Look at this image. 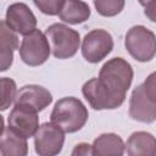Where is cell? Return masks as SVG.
I'll return each mask as SVG.
<instances>
[{"label":"cell","mask_w":156,"mask_h":156,"mask_svg":"<svg viewBox=\"0 0 156 156\" xmlns=\"http://www.w3.org/2000/svg\"><path fill=\"white\" fill-rule=\"evenodd\" d=\"M65 132L54 122H45L39 126L34 134V149L40 156L58 155L63 147Z\"/></svg>","instance_id":"cell-6"},{"label":"cell","mask_w":156,"mask_h":156,"mask_svg":"<svg viewBox=\"0 0 156 156\" xmlns=\"http://www.w3.org/2000/svg\"><path fill=\"white\" fill-rule=\"evenodd\" d=\"M143 89L147 99L156 105V71L146 77L143 83Z\"/></svg>","instance_id":"cell-21"},{"label":"cell","mask_w":156,"mask_h":156,"mask_svg":"<svg viewBox=\"0 0 156 156\" xmlns=\"http://www.w3.org/2000/svg\"><path fill=\"white\" fill-rule=\"evenodd\" d=\"M18 49V38L17 33L13 32L2 20L0 22V71H7L13 62V52Z\"/></svg>","instance_id":"cell-14"},{"label":"cell","mask_w":156,"mask_h":156,"mask_svg":"<svg viewBox=\"0 0 156 156\" xmlns=\"http://www.w3.org/2000/svg\"><path fill=\"white\" fill-rule=\"evenodd\" d=\"M126 151L129 156H156V138L149 132H134L127 139Z\"/></svg>","instance_id":"cell-13"},{"label":"cell","mask_w":156,"mask_h":156,"mask_svg":"<svg viewBox=\"0 0 156 156\" xmlns=\"http://www.w3.org/2000/svg\"><path fill=\"white\" fill-rule=\"evenodd\" d=\"M6 24L17 34L27 35L37 27V18L28 5L24 2L11 4L6 10Z\"/></svg>","instance_id":"cell-10"},{"label":"cell","mask_w":156,"mask_h":156,"mask_svg":"<svg viewBox=\"0 0 156 156\" xmlns=\"http://www.w3.org/2000/svg\"><path fill=\"white\" fill-rule=\"evenodd\" d=\"M133 76V67L127 60L122 57H113L102 65L98 78L110 94L123 104L126 94L132 85Z\"/></svg>","instance_id":"cell-1"},{"label":"cell","mask_w":156,"mask_h":156,"mask_svg":"<svg viewBox=\"0 0 156 156\" xmlns=\"http://www.w3.org/2000/svg\"><path fill=\"white\" fill-rule=\"evenodd\" d=\"M126 0H94V6L99 15L104 17H113L122 12Z\"/></svg>","instance_id":"cell-18"},{"label":"cell","mask_w":156,"mask_h":156,"mask_svg":"<svg viewBox=\"0 0 156 156\" xmlns=\"http://www.w3.org/2000/svg\"><path fill=\"white\" fill-rule=\"evenodd\" d=\"M144 13L145 16L154 23H156V0L151 1L150 4H147L145 7H144Z\"/></svg>","instance_id":"cell-23"},{"label":"cell","mask_w":156,"mask_h":156,"mask_svg":"<svg viewBox=\"0 0 156 156\" xmlns=\"http://www.w3.org/2000/svg\"><path fill=\"white\" fill-rule=\"evenodd\" d=\"M82 94L94 110H115L122 104L116 100L110 91L101 84L99 78H91L87 80L82 87Z\"/></svg>","instance_id":"cell-9"},{"label":"cell","mask_w":156,"mask_h":156,"mask_svg":"<svg viewBox=\"0 0 156 156\" xmlns=\"http://www.w3.org/2000/svg\"><path fill=\"white\" fill-rule=\"evenodd\" d=\"M128 113L132 119L141 123H152L156 121V105L145 95L143 84H139L132 91Z\"/></svg>","instance_id":"cell-11"},{"label":"cell","mask_w":156,"mask_h":156,"mask_svg":"<svg viewBox=\"0 0 156 156\" xmlns=\"http://www.w3.org/2000/svg\"><path fill=\"white\" fill-rule=\"evenodd\" d=\"M138 1H139V4H140L141 6H144V7H145L147 4H150V2H151V1H154V0H138Z\"/></svg>","instance_id":"cell-24"},{"label":"cell","mask_w":156,"mask_h":156,"mask_svg":"<svg viewBox=\"0 0 156 156\" xmlns=\"http://www.w3.org/2000/svg\"><path fill=\"white\" fill-rule=\"evenodd\" d=\"M89 117L85 105L74 96H66L56 101L50 119L57 124L65 133H76L80 130Z\"/></svg>","instance_id":"cell-2"},{"label":"cell","mask_w":156,"mask_h":156,"mask_svg":"<svg viewBox=\"0 0 156 156\" xmlns=\"http://www.w3.org/2000/svg\"><path fill=\"white\" fill-rule=\"evenodd\" d=\"M129 55L139 62H149L156 56V35L145 26H133L124 38Z\"/></svg>","instance_id":"cell-4"},{"label":"cell","mask_w":156,"mask_h":156,"mask_svg":"<svg viewBox=\"0 0 156 156\" xmlns=\"http://www.w3.org/2000/svg\"><path fill=\"white\" fill-rule=\"evenodd\" d=\"M1 83V111L7 110L12 102H15L17 95V87L13 79L9 77H2L0 79Z\"/></svg>","instance_id":"cell-19"},{"label":"cell","mask_w":156,"mask_h":156,"mask_svg":"<svg viewBox=\"0 0 156 156\" xmlns=\"http://www.w3.org/2000/svg\"><path fill=\"white\" fill-rule=\"evenodd\" d=\"M124 151L126 144L123 143L122 138L115 133H104L93 143V154L95 156H122Z\"/></svg>","instance_id":"cell-16"},{"label":"cell","mask_w":156,"mask_h":156,"mask_svg":"<svg viewBox=\"0 0 156 156\" xmlns=\"http://www.w3.org/2000/svg\"><path fill=\"white\" fill-rule=\"evenodd\" d=\"M18 51L21 60L26 65L37 67L48 61L51 48L45 33L39 29H34L29 34L24 35Z\"/></svg>","instance_id":"cell-5"},{"label":"cell","mask_w":156,"mask_h":156,"mask_svg":"<svg viewBox=\"0 0 156 156\" xmlns=\"http://www.w3.org/2000/svg\"><path fill=\"white\" fill-rule=\"evenodd\" d=\"M7 123L11 129L28 139L34 136L39 128L38 111L26 104H15L7 117Z\"/></svg>","instance_id":"cell-8"},{"label":"cell","mask_w":156,"mask_h":156,"mask_svg":"<svg viewBox=\"0 0 156 156\" xmlns=\"http://www.w3.org/2000/svg\"><path fill=\"white\" fill-rule=\"evenodd\" d=\"M90 7L82 0H65L58 13L61 21L68 24H79L90 17Z\"/></svg>","instance_id":"cell-17"},{"label":"cell","mask_w":156,"mask_h":156,"mask_svg":"<svg viewBox=\"0 0 156 156\" xmlns=\"http://www.w3.org/2000/svg\"><path fill=\"white\" fill-rule=\"evenodd\" d=\"M52 102V95L51 93L37 84H29L22 87L16 95L15 104H26L32 107H34L38 112L45 110L50 104Z\"/></svg>","instance_id":"cell-12"},{"label":"cell","mask_w":156,"mask_h":156,"mask_svg":"<svg viewBox=\"0 0 156 156\" xmlns=\"http://www.w3.org/2000/svg\"><path fill=\"white\" fill-rule=\"evenodd\" d=\"M0 154L2 156H26L28 154L27 138L16 133L9 126H2L0 139Z\"/></svg>","instance_id":"cell-15"},{"label":"cell","mask_w":156,"mask_h":156,"mask_svg":"<svg viewBox=\"0 0 156 156\" xmlns=\"http://www.w3.org/2000/svg\"><path fill=\"white\" fill-rule=\"evenodd\" d=\"M39 11L48 16H56L60 13L65 0H33Z\"/></svg>","instance_id":"cell-20"},{"label":"cell","mask_w":156,"mask_h":156,"mask_svg":"<svg viewBox=\"0 0 156 156\" xmlns=\"http://www.w3.org/2000/svg\"><path fill=\"white\" fill-rule=\"evenodd\" d=\"M113 49V38L105 29H93L85 34L82 43V55L85 61L98 63Z\"/></svg>","instance_id":"cell-7"},{"label":"cell","mask_w":156,"mask_h":156,"mask_svg":"<svg viewBox=\"0 0 156 156\" xmlns=\"http://www.w3.org/2000/svg\"><path fill=\"white\" fill-rule=\"evenodd\" d=\"M73 156H77V155H82V156H88V155H94L93 154V145H89L87 143H80V144H77L74 146V149L72 150L71 152Z\"/></svg>","instance_id":"cell-22"},{"label":"cell","mask_w":156,"mask_h":156,"mask_svg":"<svg viewBox=\"0 0 156 156\" xmlns=\"http://www.w3.org/2000/svg\"><path fill=\"white\" fill-rule=\"evenodd\" d=\"M45 35L50 43L51 54L56 58H71L79 49V33L63 23H54L49 26L45 30Z\"/></svg>","instance_id":"cell-3"}]
</instances>
